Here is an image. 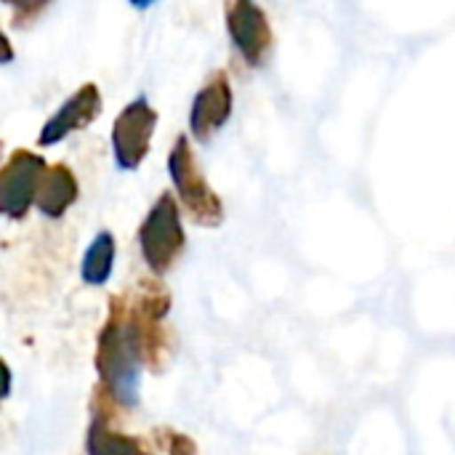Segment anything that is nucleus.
Wrapping results in <instances>:
<instances>
[{
    "mask_svg": "<svg viewBox=\"0 0 455 455\" xmlns=\"http://www.w3.org/2000/svg\"><path fill=\"white\" fill-rule=\"evenodd\" d=\"M45 160L35 152L16 149L0 168V216L24 219L37 197Z\"/></svg>",
    "mask_w": 455,
    "mask_h": 455,
    "instance_id": "4",
    "label": "nucleus"
},
{
    "mask_svg": "<svg viewBox=\"0 0 455 455\" xmlns=\"http://www.w3.org/2000/svg\"><path fill=\"white\" fill-rule=\"evenodd\" d=\"M157 112L149 107L144 96L133 99L115 120L112 128V152L123 171H136L149 152L155 133Z\"/></svg>",
    "mask_w": 455,
    "mask_h": 455,
    "instance_id": "5",
    "label": "nucleus"
},
{
    "mask_svg": "<svg viewBox=\"0 0 455 455\" xmlns=\"http://www.w3.org/2000/svg\"><path fill=\"white\" fill-rule=\"evenodd\" d=\"M232 115V85L224 69L213 72L211 80L197 91L189 112V128L197 141H211L213 133L229 120Z\"/></svg>",
    "mask_w": 455,
    "mask_h": 455,
    "instance_id": "7",
    "label": "nucleus"
},
{
    "mask_svg": "<svg viewBox=\"0 0 455 455\" xmlns=\"http://www.w3.org/2000/svg\"><path fill=\"white\" fill-rule=\"evenodd\" d=\"M115 264V240L109 232H99L83 256V280L88 285H104Z\"/></svg>",
    "mask_w": 455,
    "mask_h": 455,
    "instance_id": "11",
    "label": "nucleus"
},
{
    "mask_svg": "<svg viewBox=\"0 0 455 455\" xmlns=\"http://www.w3.org/2000/svg\"><path fill=\"white\" fill-rule=\"evenodd\" d=\"M184 229H181V216H179V205L173 200L171 192L160 195L157 203L152 205V211L147 213L141 229H139V245L144 253V261L149 264V269L163 277L181 256L184 251Z\"/></svg>",
    "mask_w": 455,
    "mask_h": 455,
    "instance_id": "3",
    "label": "nucleus"
},
{
    "mask_svg": "<svg viewBox=\"0 0 455 455\" xmlns=\"http://www.w3.org/2000/svg\"><path fill=\"white\" fill-rule=\"evenodd\" d=\"M88 455H152L139 437H128L109 427H88Z\"/></svg>",
    "mask_w": 455,
    "mask_h": 455,
    "instance_id": "10",
    "label": "nucleus"
},
{
    "mask_svg": "<svg viewBox=\"0 0 455 455\" xmlns=\"http://www.w3.org/2000/svg\"><path fill=\"white\" fill-rule=\"evenodd\" d=\"M224 11H227L229 37H232L235 48L240 51V56L251 67H261L272 48V29H269L267 13L259 5L245 3V0L227 3Z\"/></svg>",
    "mask_w": 455,
    "mask_h": 455,
    "instance_id": "6",
    "label": "nucleus"
},
{
    "mask_svg": "<svg viewBox=\"0 0 455 455\" xmlns=\"http://www.w3.org/2000/svg\"><path fill=\"white\" fill-rule=\"evenodd\" d=\"M101 112V93L93 83H85L80 85L59 109L56 115L48 117V123L43 125L40 136H37V144L40 147H51L61 139H67L69 133L91 125Z\"/></svg>",
    "mask_w": 455,
    "mask_h": 455,
    "instance_id": "8",
    "label": "nucleus"
},
{
    "mask_svg": "<svg viewBox=\"0 0 455 455\" xmlns=\"http://www.w3.org/2000/svg\"><path fill=\"white\" fill-rule=\"evenodd\" d=\"M11 59H13V48H11V43H8L5 32L0 29V64H8Z\"/></svg>",
    "mask_w": 455,
    "mask_h": 455,
    "instance_id": "14",
    "label": "nucleus"
},
{
    "mask_svg": "<svg viewBox=\"0 0 455 455\" xmlns=\"http://www.w3.org/2000/svg\"><path fill=\"white\" fill-rule=\"evenodd\" d=\"M75 200H77V179L69 171V165L56 163L45 168L40 187H37V197H35L37 211L48 219H59Z\"/></svg>",
    "mask_w": 455,
    "mask_h": 455,
    "instance_id": "9",
    "label": "nucleus"
},
{
    "mask_svg": "<svg viewBox=\"0 0 455 455\" xmlns=\"http://www.w3.org/2000/svg\"><path fill=\"white\" fill-rule=\"evenodd\" d=\"M96 373L123 408H133L139 403L141 363L136 360V355L123 333L120 315L112 304H109V315H107V323H104V328L99 333V344H96Z\"/></svg>",
    "mask_w": 455,
    "mask_h": 455,
    "instance_id": "1",
    "label": "nucleus"
},
{
    "mask_svg": "<svg viewBox=\"0 0 455 455\" xmlns=\"http://www.w3.org/2000/svg\"><path fill=\"white\" fill-rule=\"evenodd\" d=\"M168 171H171L176 192H179L187 213L192 216V221L200 227H219L224 219V205H221L219 195L208 187L187 136L176 139L171 157H168Z\"/></svg>",
    "mask_w": 455,
    "mask_h": 455,
    "instance_id": "2",
    "label": "nucleus"
},
{
    "mask_svg": "<svg viewBox=\"0 0 455 455\" xmlns=\"http://www.w3.org/2000/svg\"><path fill=\"white\" fill-rule=\"evenodd\" d=\"M8 392H11V371H8V365L0 360V403L8 397Z\"/></svg>",
    "mask_w": 455,
    "mask_h": 455,
    "instance_id": "13",
    "label": "nucleus"
},
{
    "mask_svg": "<svg viewBox=\"0 0 455 455\" xmlns=\"http://www.w3.org/2000/svg\"><path fill=\"white\" fill-rule=\"evenodd\" d=\"M155 437L160 440V445L165 448L168 455H197V445L187 435H179V432H171V429H160Z\"/></svg>",
    "mask_w": 455,
    "mask_h": 455,
    "instance_id": "12",
    "label": "nucleus"
}]
</instances>
